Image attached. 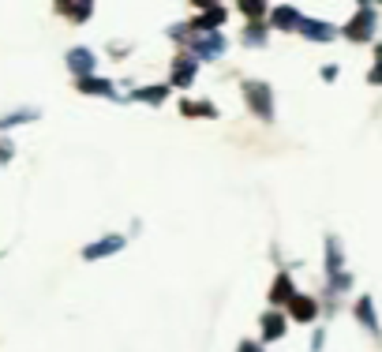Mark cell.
Segmentation results:
<instances>
[{"label": "cell", "mask_w": 382, "mask_h": 352, "mask_svg": "<svg viewBox=\"0 0 382 352\" xmlns=\"http://www.w3.org/2000/svg\"><path fill=\"white\" fill-rule=\"evenodd\" d=\"M371 34H375V8L371 4H360L356 19L345 27V38H349V42H371Z\"/></svg>", "instance_id": "cell-1"}, {"label": "cell", "mask_w": 382, "mask_h": 352, "mask_svg": "<svg viewBox=\"0 0 382 352\" xmlns=\"http://www.w3.org/2000/svg\"><path fill=\"white\" fill-rule=\"evenodd\" d=\"M315 311H319V304H315V300H308V296H293V315H296L300 322H311Z\"/></svg>", "instance_id": "cell-2"}, {"label": "cell", "mask_w": 382, "mask_h": 352, "mask_svg": "<svg viewBox=\"0 0 382 352\" xmlns=\"http://www.w3.org/2000/svg\"><path fill=\"white\" fill-rule=\"evenodd\" d=\"M356 319H360L371 334H378V315H375V307H371V300H367V296L356 304Z\"/></svg>", "instance_id": "cell-3"}, {"label": "cell", "mask_w": 382, "mask_h": 352, "mask_svg": "<svg viewBox=\"0 0 382 352\" xmlns=\"http://www.w3.org/2000/svg\"><path fill=\"white\" fill-rule=\"evenodd\" d=\"M247 94H252V101H255V109H259L262 116H270V94H266V90H262L259 83H252V86H247Z\"/></svg>", "instance_id": "cell-4"}, {"label": "cell", "mask_w": 382, "mask_h": 352, "mask_svg": "<svg viewBox=\"0 0 382 352\" xmlns=\"http://www.w3.org/2000/svg\"><path fill=\"white\" fill-rule=\"evenodd\" d=\"M304 34H308V38H319V42H330L337 30L326 27V23H304Z\"/></svg>", "instance_id": "cell-5"}, {"label": "cell", "mask_w": 382, "mask_h": 352, "mask_svg": "<svg viewBox=\"0 0 382 352\" xmlns=\"http://www.w3.org/2000/svg\"><path fill=\"white\" fill-rule=\"evenodd\" d=\"M274 300H293V285H288V278H278V285H274Z\"/></svg>", "instance_id": "cell-6"}, {"label": "cell", "mask_w": 382, "mask_h": 352, "mask_svg": "<svg viewBox=\"0 0 382 352\" xmlns=\"http://www.w3.org/2000/svg\"><path fill=\"white\" fill-rule=\"evenodd\" d=\"M281 330H285L281 315H266V337H281Z\"/></svg>", "instance_id": "cell-7"}, {"label": "cell", "mask_w": 382, "mask_h": 352, "mask_svg": "<svg viewBox=\"0 0 382 352\" xmlns=\"http://www.w3.org/2000/svg\"><path fill=\"white\" fill-rule=\"evenodd\" d=\"M367 79H371L375 86H382V45L375 49V68H371V75H367Z\"/></svg>", "instance_id": "cell-8"}, {"label": "cell", "mask_w": 382, "mask_h": 352, "mask_svg": "<svg viewBox=\"0 0 382 352\" xmlns=\"http://www.w3.org/2000/svg\"><path fill=\"white\" fill-rule=\"evenodd\" d=\"M296 19H300V16H296L293 8H281V11H278V23H285V30H293V23H296Z\"/></svg>", "instance_id": "cell-9"}]
</instances>
